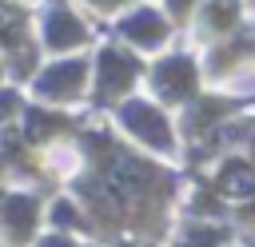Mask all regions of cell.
<instances>
[{
    "label": "cell",
    "mask_w": 255,
    "mask_h": 247,
    "mask_svg": "<svg viewBox=\"0 0 255 247\" xmlns=\"http://www.w3.org/2000/svg\"><path fill=\"white\" fill-rule=\"evenodd\" d=\"M0 215H4V223H8V231H12L16 239H24V235L32 231V219H36V207H32V199H20V195H8V199H0Z\"/></svg>",
    "instance_id": "1"
},
{
    "label": "cell",
    "mask_w": 255,
    "mask_h": 247,
    "mask_svg": "<svg viewBox=\"0 0 255 247\" xmlns=\"http://www.w3.org/2000/svg\"><path fill=\"white\" fill-rule=\"evenodd\" d=\"M72 36H76L72 20H56V24H52V40H56V44H72Z\"/></svg>",
    "instance_id": "2"
},
{
    "label": "cell",
    "mask_w": 255,
    "mask_h": 247,
    "mask_svg": "<svg viewBox=\"0 0 255 247\" xmlns=\"http://www.w3.org/2000/svg\"><path fill=\"white\" fill-rule=\"evenodd\" d=\"M12 112V96H0V116H8Z\"/></svg>",
    "instance_id": "3"
}]
</instances>
